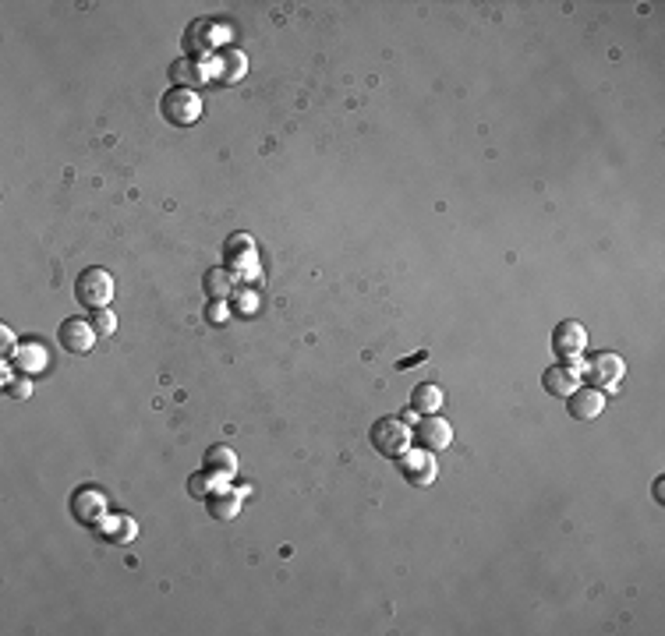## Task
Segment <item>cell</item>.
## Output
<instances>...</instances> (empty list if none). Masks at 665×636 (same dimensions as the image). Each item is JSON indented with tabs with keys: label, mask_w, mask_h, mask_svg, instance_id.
Returning a JSON list of instances; mask_svg holds the SVG:
<instances>
[{
	"label": "cell",
	"mask_w": 665,
	"mask_h": 636,
	"mask_svg": "<svg viewBox=\"0 0 665 636\" xmlns=\"http://www.w3.org/2000/svg\"><path fill=\"white\" fill-rule=\"evenodd\" d=\"M74 297H78V304H85V308H106L110 304V297H114V276L100 269V265H89V269H82L78 273V280H74Z\"/></svg>",
	"instance_id": "6da1fadb"
},
{
	"label": "cell",
	"mask_w": 665,
	"mask_h": 636,
	"mask_svg": "<svg viewBox=\"0 0 665 636\" xmlns=\"http://www.w3.org/2000/svg\"><path fill=\"white\" fill-rule=\"evenodd\" d=\"M368 439H372V445H375L379 456L397 460V456H403V452L411 449V428H407L400 417H379V421L372 424Z\"/></svg>",
	"instance_id": "7a4b0ae2"
},
{
	"label": "cell",
	"mask_w": 665,
	"mask_h": 636,
	"mask_svg": "<svg viewBox=\"0 0 665 636\" xmlns=\"http://www.w3.org/2000/svg\"><path fill=\"white\" fill-rule=\"evenodd\" d=\"M160 114L174 127H192L202 117V95L195 89H170L160 99Z\"/></svg>",
	"instance_id": "3957f363"
},
{
	"label": "cell",
	"mask_w": 665,
	"mask_h": 636,
	"mask_svg": "<svg viewBox=\"0 0 665 636\" xmlns=\"http://www.w3.org/2000/svg\"><path fill=\"white\" fill-rule=\"evenodd\" d=\"M223 43H227V29L220 25V22H209V18H199V22H192L188 32H184V50L192 54V61L195 57H205V54H220L223 50Z\"/></svg>",
	"instance_id": "277c9868"
},
{
	"label": "cell",
	"mask_w": 665,
	"mask_h": 636,
	"mask_svg": "<svg viewBox=\"0 0 665 636\" xmlns=\"http://www.w3.org/2000/svg\"><path fill=\"white\" fill-rule=\"evenodd\" d=\"M255 262H259V252H255V241L248 234H231L223 241V269H231L233 276H241V280L255 276L259 273Z\"/></svg>",
	"instance_id": "5b68a950"
},
{
	"label": "cell",
	"mask_w": 665,
	"mask_h": 636,
	"mask_svg": "<svg viewBox=\"0 0 665 636\" xmlns=\"http://www.w3.org/2000/svg\"><path fill=\"white\" fill-rule=\"evenodd\" d=\"M71 516L82 523V527H100L106 520V495H103L96 484H85L71 495Z\"/></svg>",
	"instance_id": "8992f818"
},
{
	"label": "cell",
	"mask_w": 665,
	"mask_h": 636,
	"mask_svg": "<svg viewBox=\"0 0 665 636\" xmlns=\"http://www.w3.org/2000/svg\"><path fill=\"white\" fill-rule=\"evenodd\" d=\"M623 372H627V364H623V357H616V353H591L588 357V364H584V375H588V385H595V389H616L620 379H623Z\"/></svg>",
	"instance_id": "52a82bcc"
},
{
	"label": "cell",
	"mask_w": 665,
	"mask_h": 636,
	"mask_svg": "<svg viewBox=\"0 0 665 636\" xmlns=\"http://www.w3.org/2000/svg\"><path fill=\"white\" fill-rule=\"evenodd\" d=\"M552 350H556V357H563V361H577V357L588 350V329H584L577 318H563V322L552 329Z\"/></svg>",
	"instance_id": "ba28073f"
},
{
	"label": "cell",
	"mask_w": 665,
	"mask_h": 636,
	"mask_svg": "<svg viewBox=\"0 0 665 636\" xmlns=\"http://www.w3.org/2000/svg\"><path fill=\"white\" fill-rule=\"evenodd\" d=\"M397 467L403 481L414 488H429L435 481V460L429 449H407L403 456H397Z\"/></svg>",
	"instance_id": "9c48e42d"
},
{
	"label": "cell",
	"mask_w": 665,
	"mask_h": 636,
	"mask_svg": "<svg viewBox=\"0 0 665 636\" xmlns=\"http://www.w3.org/2000/svg\"><path fill=\"white\" fill-rule=\"evenodd\" d=\"M453 439V428H450V421H442V417H422L418 421V428L411 432V442H418V449H429V452H439V449H446Z\"/></svg>",
	"instance_id": "30bf717a"
},
{
	"label": "cell",
	"mask_w": 665,
	"mask_h": 636,
	"mask_svg": "<svg viewBox=\"0 0 665 636\" xmlns=\"http://www.w3.org/2000/svg\"><path fill=\"white\" fill-rule=\"evenodd\" d=\"M57 340H61V347L67 353H89L93 343H96V329L85 318H65L61 329H57Z\"/></svg>",
	"instance_id": "8fae6325"
},
{
	"label": "cell",
	"mask_w": 665,
	"mask_h": 636,
	"mask_svg": "<svg viewBox=\"0 0 665 636\" xmlns=\"http://www.w3.org/2000/svg\"><path fill=\"white\" fill-rule=\"evenodd\" d=\"M566 411L573 421H595L601 411H605V393L595 389V385H577L570 396H566Z\"/></svg>",
	"instance_id": "7c38bea8"
},
{
	"label": "cell",
	"mask_w": 665,
	"mask_h": 636,
	"mask_svg": "<svg viewBox=\"0 0 665 636\" xmlns=\"http://www.w3.org/2000/svg\"><path fill=\"white\" fill-rule=\"evenodd\" d=\"M11 364H15V372H18V375H43V372H46V364H50V357H46V347H43V343L25 340V343H18L15 357H11Z\"/></svg>",
	"instance_id": "4fadbf2b"
},
{
	"label": "cell",
	"mask_w": 665,
	"mask_h": 636,
	"mask_svg": "<svg viewBox=\"0 0 665 636\" xmlns=\"http://www.w3.org/2000/svg\"><path fill=\"white\" fill-rule=\"evenodd\" d=\"M581 368H573V364H552L545 375H541V382H545V393L549 396H560V400H566L577 385H581Z\"/></svg>",
	"instance_id": "5bb4252c"
},
{
	"label": "cell",
	"mask_w": 665,
	"mask_h": 636,
	"mask_svg": "<svg viewBox=\"0 0 665 636\" xmlns=\"http://www.w3.org/2000/svg\"><path fill=\"white\" fill-rule=\"evenodd\" d=\"M170 82H174V89H199L209 82V67L192 57H181L170 64Z\"/></svg>",
	"instance_id": "9a60e30c"
},
{
	"label": "cell",
	"mask_w": 665,
	"mask_h": 636,
	"mask_svg": "<svg viewBox=\"0 0 665 636\" xmlns=\"http://www.w3.org/2000/svg\"><path fill=\"white\" fill-rule=\"evenodd\" d=\"M202 471H209V474L220 477V481L237 474V456H233L231 445H209L205 449V460H202Z\"/></svg>",
	"instance_id": "2e32d148"
},
{
	"label": "cell",
	"mask_w": 665,
	"mask_h": 636,
	"mask_svg": "<svg viewBox=\"0 0 665 636\" xmlns=\"http://www.w3.org/2000/svg\"><path fill=\"white\" fill-rule=\"evenodd\" d=\"M244 54L241 50H220L213 57V67H209V78H220V82H241L244 75Z\"/></svg>",
	"instance_id": "e0dca14e"
},
{
	"label": "cell",
	"mask_w": 665,
	"mask_h": 636,
	"mask_svg": "<svg viewBox=\"0 0 665 636\" xmlns=\"http://www.w3.org/2000/svg\"><path fill=\"white\" fill-rule=\"evenodd\" d=\"M442 403H446V396H442V389L435 382H418L414 393H411V411L414 413L432 417V413L442 411Z\"/></svg>",
	"instance_id": "ac0fdd59"
},
{
	"label": "cell",
	"mask_w": 665,
	"mask_h": 636,
	"mask_svg": "<svg viewBox=\"0 0 665 636\" xmlns=\"http://www.w3.org/2000/svg\"><path fill=\"white\" fill-rule=\"evenodd\" d=\"M205 506H209V516H216V520H233V516H237V509H241V492L220 484V488L205 499Z\"/></svg>",
	"instance_id": "d6986e66"
},
{
	"label": "cell",
	"mask_w": 665,
	"mask_h": 636,
	"mask_svg": "<svg viewBox=\"0 0 665 636\" xmlns=\"http://www.w3.org/2000/svg\"><path fill=\"white\" fill-rule=\"evenodd\" d=\"M202 290L209 293V301H227V297L233 293V273L231 269H223V265L205 269V276H202Z\"/></svg>",
	"instance_id": "ffe728a7"
},
{
	"label": "cell",
	"mask_w": 665,
	"mask_h": 636,
	"mask_svg": "<svg viewBox=\"0 0 665 636\" xmlns=\"http://www.w3.org/2000/svg\"><path fill=\"white\" fill-rule=\"evenodd\" d=\"M96 531H100L106 541H114V544H128V541L134 538V520L132 516H124V512H114V516L106 512V520H103Z\"/></svg>",
	"instance_id": "44dd1931"
},
{
	"label": "cell",
	"mask_w": 665,
	"mask_h": 636,
	"mask_svg": "<svg viewBox=\"0 0 665 636\" xmlns=\"http://www.w3.org/2000/svg\"><path fill=\"white\" fill-rule=\"evenodd\" d=\"M220 484H223L220 477H213L209 471H199V474L188 477V495H192V499H209V495H213Z\"/></svg>",
	"instance_id": "7402d4cb"
},
{
	"label": "cell",
	"mask_w": 665,
	"mask_h": 636,
	"mask_svg": "<svg viewBox=\"0 0 665 636\" xmlns=\"http://www.w3.org/2000/svg\"><path fill=\"white\" fill-rule=\"evenodd\" d=\"M93 329H96V336H110V333L117 329V315H114L110 308H96V315H93Z\"/></svg>",
	"instance_id": "603a6c76"
},
{
	"label": "cell",
	"mask_w": 665,
	"mask_h": 636,
	"mask_svg": "<svg viewBox=\"0 0 665 636\" xmlns=\"http://www.w3.org/2000/svg\"><path fill=\"white\" fill-rule=\"evenodd\" d=\"M4 393H7L11 400H25V396L33 393V385H29V379H18V382L11 379L7 385H4Z\"/></svg>",
	"instance_id": "cb8c5ba5"
},
{
	"label": "cell",
	"mask_w": 665,
	"mask_h": 636,
	"mask_svg": "<svg viewBox=\"0 0 665 636\" xmlns=\"http://www.w3.org/2000/svg\"><path fill=\"white\" fill-rule=\"evenodd\" d=\"M0 343H4V347H0V353H4V361H11V357H15V350H18V340H15V333H11L7 325L0 329Z\"/></svg>",
	"instance_id": "d4e9b609"
},
{
	"label": "cell",
	"mask_w": 665,
	"mask_h": 636,
	"mask_svg": "<svg viewBox=\"0 0 665 636\" xmlns=\"http://www.w3.org/2000/svg\"><path fill=\"white\" fill-rule=\"evenodd\" d=\"M227 304H223V301H213V304H209V322H213V325H223V322H227Z\"/></svg>",
	"instance_id": "484cf974"
},
{
	"label": "cell",
	"mask_w": 665,
	"mask_h": 636,
	"mask_svg": "<svg viewBox=\"0 0 665 636\" xmlns=\"http://www.w3.org/2000/svg\"><path fill=\"white\" fill-rule=\"evenodd\" d=\"M662 488H665V481H662V477H659V481H655V499H659V502H662V499H665Z\"/></svg>",
	"instance_id": "4316f807"
}]
</instances>
